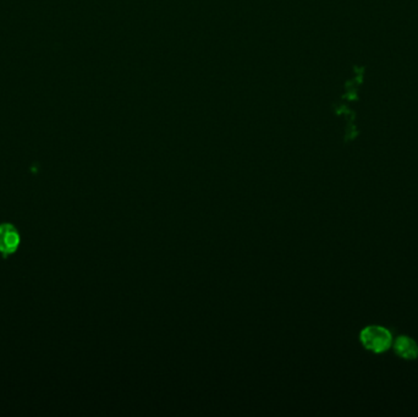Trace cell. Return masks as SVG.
I'll list each match as a JSON object with an SVG mask.
<instances>
[{
  "mask_svg": "<svg viewBox=\"0 0 418 417\" xmlns=\"http://www.w3.org/2000/svg\"><path fill=\"white\" fill-rule=\"evenodd\" d=\"M360 342L363 347L373 354L388 352L393 345V335L388 329L381 326H368L360 333Z\"/></svg>",
  "mask_w": 418,
  "mask_h": 417,
  "instance_id": "cell-1",
  "label": "cell"
},
{
  "mask_svg": "<svg viewBox=\"0 0 418 417\" xmlns=\"http://www.w3.org/2000/svg\"><path fill=\"white\" fill-rule=\"evenodd\" d=\"M20 238L19 231L14 225L9 223L0 224V253L6 257L16 252L19 249Z\"/></svg>",
  "mask_w": 418,
  "mask_h": 417,
  "instance_id": "cell-2",
  "label": "cell"
},
{
  "mask_svg": "<svg viewBox=\"0 0 418 417\" xmlns=\"http://www.w3.org/2000/svg\"><path fill=\"white\" fill-rule=\"evenodd\" d=\"M391 347H394L395 354L398 357L407 361L416 360L418 357V344L409 335H400L396 338Z\"/></svg>",
  "mask_w": 418,
  "mask_h": 417,
  "instance_id": "cell-3",
  "label": "cell"
}]
</instances>
